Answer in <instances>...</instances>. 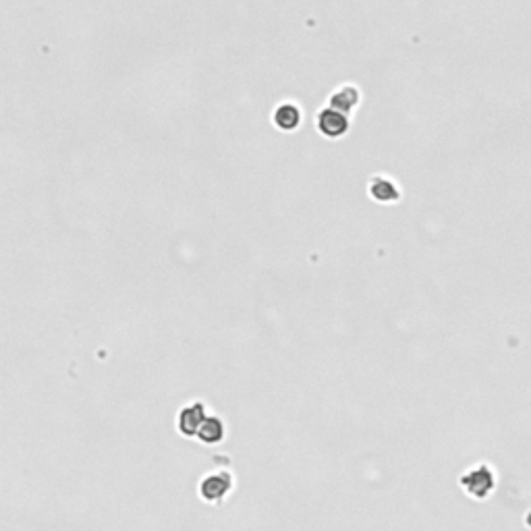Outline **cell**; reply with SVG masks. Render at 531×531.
I'll return each instance as SVG.
<instances>
[{"label":"cell","instance_id":"cell-1","mask_svg":"<svg viewBox=\"0 0 531 531\" xmlns=\"http://www.w3.org/2000/svg\"><path fill=\"white\" fill-rule=\"evenodd\" d=\"M494 480L496 478H494L492 467H488L486 463H480L473 469H469L465 475H461V488L467 492L471 498L484 500L494 490V484H496Z\"/></svg>","mask_w":531,"mask_h":531},{"label":"cell","instance_id":"cell-6","mask_svg":"<svg viewBox=\"0 0 531 531\" xmlns=\"http://www.w3.org/2000/svg\"><path fill=\"white\" fill-rule=\"evenodd\" d=\"M369 196L376 200V202H382V204H392L401 198V189L397 187L395 181L386 179V177H373L371 183H369Z\"/></svg>","mask_w":531,"mask_h":531},{"label":"cell","instance_id":"cell-4","mask_svg":"<svg viewBox=\"0 0 531 531\" xmlns=\"http://www.w3.org/2000/svg\"><path fill=\"white\" fill-rule=\"evenodd\" d=\"M207 417L205 413V405L202 401H193L189 405L179 411V417H177V428L179 432L185 436V438H196L198 436V430L200 426L204 423V419Z\"/></svg>","mask_w":531,"mask_h":531},{"label":"cell","instance_id":"cell-8","mask_svg":"<svg viewBox=\"0 0 531 531\" xmlns=\"http://www.w3.org/2000/svg\"><path fill=\"white\" fill-rule=\"evenodd\" d=\"M274 124L285 131V133H290L295 131L299 124H301V108L295 104V102H283L276 110H274Z\"/></svg>","mask_w":531,"mask_h":531},{"label":"cell","instance_id":"cell-2","mask_svg":"<svg viewBox=\"0 0 531 531\" xmlns=\"http://www.w3.org/2000/svg\"><path fill=\"white\" fill-rule=\"evenodd\" d=\"M233 490V475L229 471H218V473H210L200 482V496L205 502H222Z\"/></svg>","mask_w":531,"mask_h":531},{"label":"cell","instance_id":"cell-5","mask_svg":"<svg viewBox=\"0 0 531 531\" xmlns=\"http://www.w3.org/2000/svg\"><path fill=\"white\" fill-rule=\"evenodd\" d=\"M328 100H330V108L340 110V113H345V115H351V113L357 108L362 96H359V89H357V87H353V85H343V87L336 89Z\"/></svg>","mask_w":531,"mask_h":531},{"label":"cell","instance_id":"cell-3","mask_svg":"<svg viewBox=\"0 0 531 531\" xmlns=\"http://www.w3.org/2000/svg\"><path fill=\"white\" fill-rule=\"evenodd\" d=\"M349 115L340 113V110H334V108H324L320 110V115L316 117V127L318 131L324 135V137H330V139H338L343 135H347L349 131Z\"/></svg>","mask_w":531,"mask_h":531},{"label":"cell","instance_id":"cell-7","mask_svg":"<svg viewBox=\"0 0 531 531\" xmlns=\"http://www.w3.org/2000/svg\"><path fill=\"white\" fill-rule=\"evenodd\" d=\"M196 438L202 444H207V447L220 444L224 440V421L220 417H216V415H207L204 419V423L200 426Z\"/></svg>","mask_w":531,"mask_h":531}]
</instances>
